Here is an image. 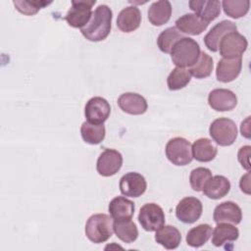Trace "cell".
Instances as JSON below:
<instances>
[{"label":"cell","mask_w":251,"mask_h":251,"mask_svg":"<svg viewBox=\"0 0 251 251\" xmlns=\"http://www.w3.org/2000/svg\"><path fill=\"white\" fill-rule=\"evenodd\" d=\"M112 19V10L105 4L99 5L94 12H92L89 22L80 29V31L89 41H102L110 34Z\"/></svg>","instance_id":"cell-1"},{"label":"cell","mask_w":251,"mask_h":251,"mask_svg":"<svg viewBox=\"0 0 251 251\" xmlns=\"http://www.w3.org/2000/svg\"><path fill=\"white\" fill-rule=\"evenodd\" d=\"M200 46L196 40L191 37H182L173 46L171 59L178 68H190L200 57Z\"/></svg>","instance_id":"cell-2"},{"label":"cell","mask_w":251,"mask_h":251,"mask_svg":"<svg viewBox=\"0 0 251 251\" xmlns=\"http://www.w3.org/2000/svg\"><path fill=\"white\" fill-rule=\"evenodd\" d=\"M85 235L93 243H103L113 235L112 217L107 214H94L85 224Z\"/></svg>","instance_id":"cell-3"},{"label":"cell","mask_w":251,"mask_h":251,"mask_svg":"<svg viewBox=\"0 0 251 251\" xmlns=\"http://www.w3.org/2000/svg\"><path fill=\"white\" fill-rule=\"evenodd\" d=\"M212 139L220 146H229L237 137L235 123L227 118H218L212 122L209 127Z\"/></svg>","instance_id":"cell-4"},{"label":"cell","mask_w":251,"mask_h":251,"mask_svg":"<svg viewBox=\"0 0 251 251\" xmlns=\"http://www.w3.org/2000/svg\"><path fill=\"white\" fill-rule=\"evenodd\" d=\"M165 152L168 160L176 166H186L193 159L191 144L183 137L170 139L166 145Z\"/></svg>","instance_id":"cell-5"},{"label":"cell","mask_w":251,"mask_h":251,"mask_svg":"<svg viewBox=\"0 0 251 251\" xmlns=\"http://www.w3.org/2000/svg\"><path fill=\"white\" fill-rule=\"evenodd\" d=\"M95 0H74L64 20L75 28H82L89 22L92 15V6Z\"/></svg>","instance_id":"cell-6"},{"label":"cell","mask_w":251,"mask_h":251,"mask_svg":"<svg viewBox=\"0 0 251 251\" xmlns=\"http://www.w3.org/2000/svg\"><path fill=\"white\" fill-rule=\"evenodd\" d=\"M165 213L156 203L144 204L138 214V222L146 231H156L165 224Z\"/></svg>","instance_id":"cell-7"},{"label":"cell","mask_w":251,"mask_h":251,"mask_svg":"<svg viewBox=\"0 0 251 251\" xmlns=\"http://www.w3.org/2000/svg\"><path fill=\"white\" fill-rule=\"evenodd\" d=\"M248 41L237 31L228 32L219 43L220 54L226 59L240 57L247 49Z\"/></svg>","instance_id":"cell-8"},{"label":"cell","mask_w":251,"mask_h":251,"mask_svg":"<svg viewBox=\"0 0 251 251\" xmlns=\"http://www.w3.org/2000/svg\"><path fill=\"white\" fill-rule=\"evenodd\" d=\"M111 113V106L109 102L100 96L90 98L84 107V116L88 123L95 125L104 124Z\"/></svg>","instance_id":"cell-9"},{"label":"cell","mask_w":251,"mask_h":251,"mask_svg":"<svg viewBox=\"0 0 251 251\" xmlns=\"http://www.w3.org/2000/svg\"><path fill=\"white\" fill-rule=\"evenodd\" d=\"M202 202L192 196L182 198L176 208V217L183 224H193L202 215Z\"/></svg>","instance_id":"cell-10"},{"label":"cell","mask_w":251,"mask_h":251,"mask_svg":"<svg viewBox=\"0 0 251 251\" xmlns=\"http://www.w3.org/2000/svg\"><path fill=\"white\" fill-rule=\"evenodd\" d=\"M123 166V156L115 149H106L98 157L96 162L97 173L102 176L116 175Z\"/></svg>","instance_id":"cell-11"},{"label":"cell","mask_w":251,"mask_h":251,"mask_svg":"<svg viewBox=\"0 0 251 251\" xmlns=\"http://www.w3.org/2000/svg\"><path fill=\"white\" fill-rule=\"evenodd\" d=\"M119 187L123 195L136 198L146 191L147 182L139 173L129 172L121 177Z\"/></svg>","instance_id":"cell-12"},{"label":"cell","mask_w":251,"mask_h":251,"mask_svg":"<svg viewBox=\"0 0 251 251\" xmlns=\"http://www.w3.org/2000/svg\"><path fill=\"white\" fill-rule=\"evenodd\" d=\"M208 103L217 112L231 111L237 104V97L229 89L216 88L209 93Z\"/></svg>","instance_id":"cell-13"},{"label":"cell","mask_w":251,"mask_h":251,"mask_svg":"<svg viewBox=\"0 0 251 251\" xmlns=\"http://www.w3.org/2000/svg\"><path fill=\"white\" fill-rule=\"evenodd\" d=\"M242 69V56L226 59L223 58L218 62L216 69L217 79L221 82H230L240 74Z\"/></svg>","instance_id":"cell-14"},{"label":"cell","mask_w":251,"mask_h":251,"mask_svg":"<svg viewBox=\"0 0 251 251\" xmlns=\"http://www.w3.org/2000/svg\"><path fill=\"white\" fill-rule=\"evenodd\" d=\"M213 220L216 224L229 223L238 225L242 220V211L236 203L232 201H226L215 208Z\"/></svg>","instance_id":"cell-15"},{"label":"cell","mask_w":251,"mask_h":251,"mask_svg":"<svg viewBox=\"0 0 251 251\" xmlns=\"http://www.w3.org/2000/svg\"><path fill=\"white\" fill-rule=\"evenodd\" d=\"M237 31V25L231 21H222L216 24L210 31L204 37V43L206 47L212 51L217 52L219 50V43L221 39L228 32Z\"/></svg>","instance_id":"cell-16"},{"label":"cell","mask_w":251,"mask_h":251,"mask_svg":"<svg viewBox=\"0 0 251 251\" xmlns=\"http://www.w3.org/2000/svg\"><path fill=\"white\" fill-rule=\"evenodd\" d=\"M118 105L120 109L129 115H142L147 111L148 105L146 99L134 92H126L118 98Z\"/></svg>","instance_id":"cell-17"},{"label":"cell","mask_w":251,"mask_h":251,"mask_svg":"<svg viewBox=\"0 0 251 251\" xmlns=\"http://www.w3.org/2000/svg\"><path fill=\"white\" fill-rule=\"evenodd\" d=\"M188 4L195 15L208 24L217 19L221 13L222 4L218 0H191Z\"/></svg>","instance_id":"cell-18"},{"label":"cell","mask_w":251,"mask_h":251,"mask_svg":"<svg viewBox=\"0 0 251 251\" xmlns=\"http://www.w3.org/2000/svg\"><path fill=\"white\" fill-rule=\"evenodd\" d=\"M141 24V13L136 6L124 8L118 15L117 26L123 32H132Z\"/></svg>","instance_id":"cell-19"},{"label":"cell","mask_w":251,"mask_h":251,"mask_svg":"<svg viewBox=\"0 0 251 251\" xmlns=\"http://www.w3.org/2000/svg\"><path fill=\"white\" fill-rule=\"evenodd\" d=\"M108 210L114 221L131 220L135 206L131 200L124 196H117L110 201Z\"/></svg>","instance_id":"cell-20"},{"label":"cell","mask_w":251,"mask_h":251,"mask_svg":"<svg viewBox=\"0 0 251 251\" xmlns=\"http://www.w3.org/2000/svg\"><path fill=\"white\" fill-rule=\"evenodd\" d=\"M208 25V23L201 20L195 14H185L176 21V27L182 33L190 35L201 34Z\"/></svg>","instance_id":"cell-21"},{"label":"cell","mask_w":251,"mask_h":251,"mask_svg":"<svg viewBox=\"0 0 251 251\" xmlns=\"http://www.w3.org/2000/svg\"><path fill=\"white\" fill-rule=\"evenodd\" d=\"M230 190V182L229 180L224 176H215L209 178L206 182L203 193L210 199H221L225 197Z\"/></svg>","instance_id":"cell-22"},{"label":"cell","mask_w":251,"mask_h":251,"mask_svg":"<svg viewBox=\"0 0 251 251\" xmlns=\"http://www.w3.org/2000/svg\"><path fill=\"white\" fill-rule=\"evenodd\" d=\"M192 157L198 162L207 163L215 159L218 153L217 146L208 138H199L191 146Z\"/></svg>","instance_id":"cell-23"},{"label":"cell","mask_w":251,"mask_h":251,"mask_svg":"<svg viewBox=\"0 0 251 251\" xmlns=\"http://www.w3.org/2000/svg\"><path fill=\"white\" fill-rule=\"evenodd\" d=\"M172 16V5L168 0H160L151 4L148 9V20L156 26L168 23Z\"/></svg>","instance_id":"cell-24"},{"label":"cell","mask_w":251,"mask_h":251,"mask_svg":"<svg viewBox=\"0 0 251 251\" xmlns=\"http://www.w3.org/2000/svg\"><path fill=\"white\" fill-rule=\"evenodd\" d=\"M155 240L168 250L176 249L181 241L180 231L173 226H163L156 230Z\"/></svg>","instance_id":"cell-25"},{"label":"cell","mask_w":251,"mask_h":251,"mask_svg":"<svg viewBox=\"0 0 251 251\" xmlns=\"http://www.w3.org/2000/svg\"><path fill=\"white\" fill-rule=\"evenodd\" d=\"M239 236V230L229 223H219L212 232V243L216 247L223 246L226 242L235 241Z\"/></svg>","instance_id":"cell-26"},{"label":"cell","mask_w":251,"mask_h":251,"mask_svg":"<svg viewBox=\"0 0 251 251\" xmlns=\"http://www.w3.org/2000/svg\"><path fill=\"white\" fill-rule=\"evenodd\" d=\"M113 230L123 242L131 243L138 237V229L131 220L114 221Z\"/></svg>","instance_id":"cell-27"},{"label":"cell","mask_w":251,"mask_h":251,"mask_svg":"<svg viewBox=\"0 0 251 251\" xmlns=\"http://www.w3.org/2000/svg\"><path fill=\"white\" fill-rule=\"evenodd\" d=\"M212 226L208 224H201L192 227L186 234V243L194 248L203 246L212 236Z\"/></svg>","instance_id":"cell-28"},{"label":"cell","mask_w":251,"mask_h":251,"mask_svg":"<svg viewBox=\"0 0 251 251\" xmlns=\"http://www.w3.org/2000/svg\"><path fill=\"white\" fill-rule=\"evenodd\" d=\"M105 126L102 125H95L88 123L87 121L84 122L80 126V135L84 142L88 144H99L105 138Z\"/></svg>","instance_id":"cell-29"},{"label":"cell","mask_w":251,"mask_h":251,"mask_svg":"<svg viewBox=\"0 0 251 251\" xmlns=\"http://www.w3.org/2000/svg\"><path fill=\"white\" fill-rule=\"evenodd\" d=\"M184 37L182 33L175 26L164 29L157 38V45L159 49L164 53H171L173 46L179 39Z\"/></svg>","instance_id":"cell-30"},{"label":"cell","mask_w":251,"mask_h":251,"mask_svg":"<svg viewBox=\"0 0 251 251\" xmlns=\"http://www.w3.org/2000/svg\"><path fill=\"white\" fill-rule=\"evenodd\" d=\"M191 79V74L189 70L185 68H175L167 78V85L170 90H179L185 87Z\"/></svg>","instance_id":"cell-31"},{"label":"cell","mask_w":251,"mask_h":251,"mask_svg":"<svg viewBox=\"0 0 251 251\" xmlns=\"http://www.w3.org/2000/svg\"><path fill=\"white\" fill-rule=\"evenodd\" d=\"M213 67H214V64H213L212 57L205 52H201L198 61L193 66H191L188 70L191 75L201 79V78L208 77L211 75L213 71Z\"/></svg>","instance_id":"cell-32"},{"label":"cell","mask_w":251,"mask_h":251,"mask_svg":"<svg viewBox=\"0 0 251 251\" xmlns=\"http://www.w3.org/2000/svg\"><path fill=\"white\" fill-rule=\"evenodd\" d=\"M226 15L232 19H239L244 17L250 7L249 0H224L222 3Z\"/></svg>","instance_id":"cell-33"},{"label":"cell","mask_w":251,"mask_h":251,"mask_svg":"<svg viewBox=\"0 0 251 251\" xmlns=\"http://www.w3.org/2000/svg\"><path fill=\"white\" fill-rule=\"evenodd\" d=\"M212 177V172L208 168L198 167L191 171L189 176V183L194 191H202L206 182Z\"/></svg>","instance_id":"cell-34"},{"label":"cell","mask_w":251,"mask_h":251,"mask_svg":"<svg viewBox=\"0 0 251 251\" xmlns=\"http://www.w3.org/2000/svg\"><path fill=\"white\" fill-rule=\"evenodd\" d=\"M52 1H28V0H15L13 1V4L15 5L16 9L26 16H32L35 15L40 9L50 5Z\"/></svg>","instance_id":"cell-35"},{"label":"cell","mask_w":251,"mask_h":251,"mask_svg":"<svg viewBox=\"0 0 251 251\" xmlns=\"http://www.w3.org/2000/svg\"><path fill=\"white\" fill-rule=\"evenodd\" d=\"M250 149L251 147L249 145L242 146L238 152H237V160L245 169L246 171L250 170V162H249V156H250Z\"/></svg>","instance_id":"cell-36"},{"label":"cell","mask_w":251,"mask_h":251,"mask_svg":"<svg viewBox=\"0 0 251 251\" xmlns=\"http://www.w3.org/2000/svg\"><path fill=\"white\" fill-rule=\"evenodd\" d=\"M239 186L242 192L246 194H250V173H247L243 176H241L239 181Z\"/></svg>","instance_id":"cell-37"},{"label":"cell","mask_w":251,"mask_h":251,"mask_svg":"<svg viewBox=\"0 0 251 251\" xmlns=\"http://www.w3.org/2000/svg\"><path fill=\"white\" fill-rule=\"evenodd\" d=\"M249 120H250V117H247V119L241 123V126H240L241 134H242V136H244V137H246V138H250Z\"/></svg>","instance_id":"cell-38"}]
</instances>
